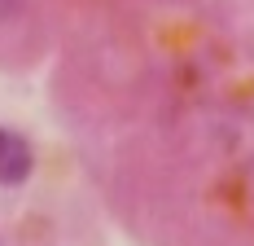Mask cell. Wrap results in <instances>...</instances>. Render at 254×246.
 <instances>
[{
	"instance_id": "cell-1",
	"label": "cell",
	"mask_w": 254,
	"mask_h": 246,
	"mask_svg": "<svg viewBox=\"0 0 254 246\" xmlns=\"http://www.w3.org/2000/svg\"><path fill=\"white\" fill-rule=\"evenodd\" d=\"M31 167H35L31 141H26L22 132H13V127H0V185H9V189L26 185Z\"/></svg>"
},
{
	"instance_id": "cell-2",
	"label": "cell",
	"mask_w": 254,
	"mask_h": 246,
	"mask_svg": "<svg viewBox=\"0 0 254 246\" xmlns=\"http://www.w3.org/2000/svg\"><path fill=\"white\" fill-rule=\"evenodd\" d=\"M13 9H18V0H0V22H4V18L13 13Z\"/></svg>"
}]
</instances>
